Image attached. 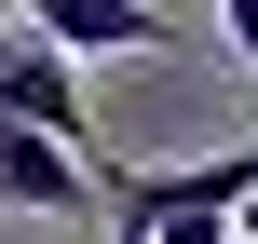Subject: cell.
Returning <instances> with one entry per match:
<instances>
[{
    "mask_svg": "<svg viewBox=\"0 0 258 244\" xmlns=\"http://www.w3.org/2000/svg\"><path fill=\"white\" fill-rule=\"evenodd\" d=\"M0 122H27V136H54V149H82V177H95V149H109V122L82 109V68H68L54 41H0Z\"/></svg>",
    "mask_w": 258,
    "mask_h": 244,
    "instance_id": "1",
    "label": "cell"
},
{
    "mask_svg": "<svg viewBox=\"0 0 258 244\" xmlns=\"http://www.w3.org/2000/svg\"><path fill=\"white\" fill-rule=\"evenodd\" d=\"M27 14V41H54L68 68L82 54H190V27L163 14V0H14Z\"/></svg>",
    "mask_w": 258,
    "mask_h": 244,
    "instance_id": "2",
    "label": "cell"
},
{
    "mask_svg": "<svg viewBox=\"0 0 258 244\" xmlns=\"http://www.w3.org/2000/svg\"><path fill=\"white\" fill-rule=\"evenodd\" d=\"M0 204H27V217H95V177H82V149L0 122Z\"/></svg>",
    "mask_w": 258,
    "mask_h": 244,
    "instance_id": "3",
    "label": "cell"
},
{
    "mask_svg": "<svg viewBox=\"0 0 258 244\" xmlns=\"http://www.w3.org/2000/svg\"><path fill=\"white\" fill-rule=\"evenodd\" d=\"M136 244H231V217H163V231H136Z\"/></svg>",
    "mask_w": 258,
    "mask_h": 244,
    "instance_id": "4",
    "label": "cell"
},
{
    "mask_svg": "<svg viewBox=\"0 0 258 244\" xmlns=\"http://www.w3.org/2000/svg\"><path fill=\"white\" fill-rule=\"evenodd\" d=\"M218 14H231V54L258 68V0H218Z\"/></svg>",
    "mask_w": 258,
    "mask_h": 244,
    "instance_id": "5",
    "label": "cell"
},
{
    "mask_svg": "<svg viewBox=\"0 0 258 244\" xmlns=\"http://www.w3.org/2000/svg\"><path fill=\"white\" fill-rule=\"evenodd\" d=\"M231 231H245V244H258V190H245V217H231Z\"/></svg>",
    "mask_w": 258,
    "mask_h": 244,
    "instance_id": "6",
    "label": "cell"
},
{
    "mask_svg": "<svg viewBox=\"0 0 258 244\" xmlns=\"http://www.w3.org/2000/svg\"><path fill=\"white\" fill-rule=\"evenodd\" d=\"M231 244H245V231H231Z\"/></svg>",
    "mask_w": 258,
    "mask_h": 244,
    "instance_id": "7",
    "label": "cell"
}]
</instances>
